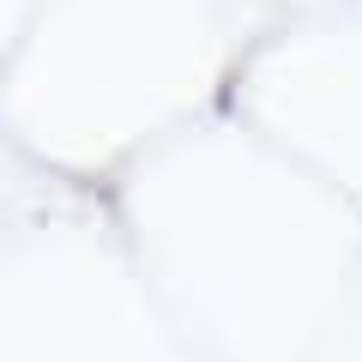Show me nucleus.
Masks as SVG:
<instances>
[]
</instances>
